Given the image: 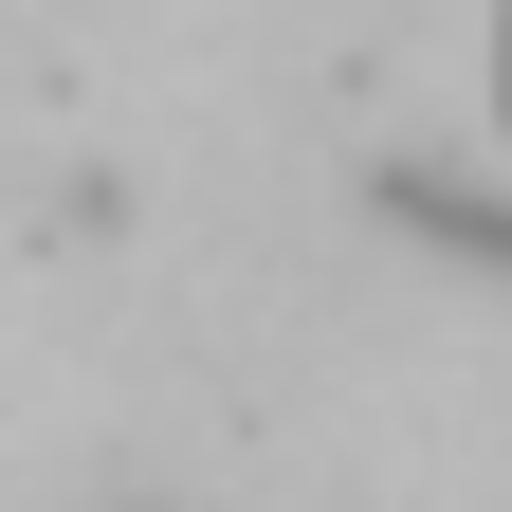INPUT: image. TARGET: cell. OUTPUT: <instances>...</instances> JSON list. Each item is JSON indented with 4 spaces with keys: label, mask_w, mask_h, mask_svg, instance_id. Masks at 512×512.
Masks as SVG:
<instances>
[{
    "label": "cell",
    "mask_w": 512,
    "mask_h": 512,
    "mask_svg": "<svg viewBox=\"0 0 512 512\" xmlns=\"http://www.w3.org/2000/svg\"><path fill=\"white\" fill-rule=\"evenodd\" d=\"M384 220L439 238L458 275H494V293H512V183H476V165H384Z\"/></svg>",
    "instance_id": "1"
}]
</instances>
